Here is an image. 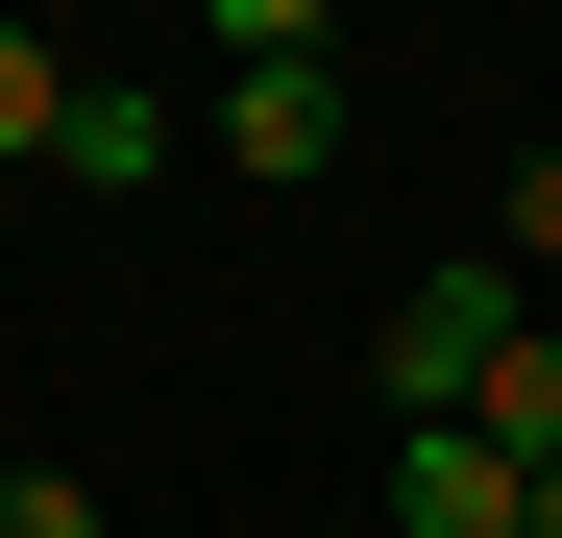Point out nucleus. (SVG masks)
Masks as SVG:
<instances>
[{
  "label": "nucleus",
  "instance_id": "nucleus-1",
  "mask_svg": "<svg viewBox=\"0 0 562 538\" xmlns=\"http://www.w3.org/2000/svg\"><path fill=\"white\" fill-rule=\"evenodd\" d=\"M221 147L269 171V197H318V171H342V49L294 25V0H221Z\"/></svg>",
  "mask_w": 562,
  "mask_h": 538
},
{
  "label": "nucleus",
  "instance_id": "nucleus-8",
  "mask_svg": "<svg viewBox=\"0 0 562 538\" xmlns=\"http://www.w3.org/2000/svg\"><path fill=\"white\" fill-rule=\"evenodd\" d=\"M514 245H538V269H562V147H514Z\"/></svg>",
  "mask_w": 562,
  "mask_h": 538
},
{
  "label": "nucleus",
  "instance_id": "nucleus-3",
  "mask_svg": "<svg viewBox=\"0 0 562 538\" xmlns=\"http://www.w3.org/2000/svg\"><path fill=\"white\" fill-rule=\"evenodd\" d=\"M490 343H514V269H416L367 368H392V416H464V392H490Z\"/></svg>",
  "mask_w": 562,
  "mask_h": 538
},
{
  "label": "nucleus",
  "instance_id": "nucleus-2",
  "mask_svg": "<svg viewBox=\"0 0 562 538\" xmlns=\"http://www.w3.org/2000/svg\"><path fill=\"white\" fill-rule=\"evenodd\" d=\"M367 538H538V466H514V440H464V416H392Z\"/></svg>",
  "mask_w": 562,
  "mask_h": 538
},
{
  "label": "nucleus",
  "instance_id": "nucleus-7",
  "mask_svg": "<svg viewBox=\"0 0 562 538\" xmlns=\"http://www.w3.org/2000/svg\"><path fill=\"white\" fill-rule=\"evenodd\" d=\"M0 538H99V490H74V466H0Z\"/></svg>",
  "mask_w": 562,
  "mask_h": 538
},
{
  "label": "nucleus",
  "instance_id": "nucleus-9",
  "mask_svg": "<svg viewBox=\"0 0 562 538\" xmlns=\"http://www.w3.org/2000/svg\"><path fill=\"white\" fill-rule=\"evenodd\" d=\"M538 538H562V466H538Z\"/></svg>",
  "mask_w": 562,
  "mask_h": 538
},
{
  "label": "nucleus",
  "instance_id": "nucleus-4",
  "mask_svg": "<svg viewBox=\"0 0 562 538\" xmlns=\"http://www.w3.org/2000/svg\"><path fill=\"white\" fill-rule=\"evenodd\" d=\"M147 171H171V99H147V74H99V99L49 123V197H147Z\"/></svg>",
  "mask_w": 562,
  "mask_h": 538
},
{
  "label": "nucleus",
  "instance_id": "nucleus-10",
  "mask_svg": "<svg viewBox=\"0 0 562 538\" xmlns=\"http://www.w3.org/2000/svg\"><path fill=\"white\" fill-rule=\"evenodd\" d=\"M0 197H25V171H0Z\"/></svg>",
  "mask_w": 562,
  "mask_h": 538
},
{
  "label": "nucleus",
  "instance_id": "nucleus-5",
  "mask_svg": "<svg viewBox=\"0 0 562 538\" xmlns=\"http://www.w3.org/2000/svg\"><path fill=\"white\" fill-rule=\"evenodd\" d=\"M464 440H514V466H562V343H538V318L490 343V392H464Z\"/></svg>",
  "mask_w": 562,
  "mask_h": 538
},
{
  "label": "nucleus",
  "instance_id": "nucleus-6",
  "mask_svg": "<svg viewBox=\"0 0 562 538\" xmlns=\"http://www.w3.org/2000/svg\"><path fill=\"white\" fill-rule=\"evenodd\" d=\"M74 99H99V74H74L49 25H0V171H49V123H74Z\"/></svg>",
  "mask_w": 562,
  "mask_h": 538
}]
</instances>
